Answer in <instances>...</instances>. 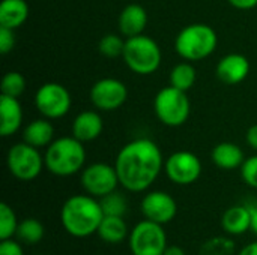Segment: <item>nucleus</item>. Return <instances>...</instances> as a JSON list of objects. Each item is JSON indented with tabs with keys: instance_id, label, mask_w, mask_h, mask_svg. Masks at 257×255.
<instances>
[{
	"instance_id": "e433bc0d",
	"label": "nucleus",
	"mask_w": 257,
	"mask_h": 255,
	"mask_svg": "<svg viewBox=\"0 0 257 255\" xmlns=\"http://www.w3.org/2000/svg\"><path fill=\"white\" fill-rule=\"evenodd\" d=\"M251 231L257 236V207L251 209Z\"/></svg>"
},
{
	"instance_id": "2eb2a0df",
	"label": "nucleus",
	"mask_w": 257,
	"mask_h": 255,
	"mask_svg": "<svg viewBox=\"0 0 257 255\" xmlns=\"http://www.w3.org/2000/svg\"><path fill=\"white\" fill-rule=\"evenodd\" d=\"M0 134L2 137L14 135L23 125V108L18 98L0 95Z\"/></svg>"
},
{
	"instance_id": "f704fd0d",
	"label": "nucleus",
	"mask_w": 257,
	"mask_h": 255,
	"mask_svg": "<svg viewBox=\"0 0 257 255\" xmlns=\"http://www.w3.org/2000/svg\"><path fill=\"white\" fill-rule=\"evenodd\" d=\"M238 255H257V240L247 243V245L238 252Z\"/></svg>"
},
{
	"instance_id": "aec40b11",
	"label": "nucleus",
	"mask_w": 257,
	"mask_h": 255,
	"mask_svg": "<svg viewBox=\"0 0 257 255\" xmlns=\"http://www.w3.org/2000/svg\"><path fill=\"white\" fill-rule=\"evenodd\" d=\"M48 120L47 117L32 120L23 131V141L38 149L48 147L54 138V128Z\"/></svg>"
},
{
	"instance_id": "ddd939ff",
	"label": "nucleus",
	"mask_w": 257,
	"mask_h": 255,
	"mask_svg": "<svg viewBox=\"0 0 257 255\" xmlns=\"http://www.w3.org/2000/svg\"><path fill=\"white\" fill-rule=\"evenodd\" d=\"M140 210L145 219L166 225L175 219L178 213V204L170 194L164 191H151L143 197Z\"/></svg>"
},
{
	"instance_id": "b1692460",
	"label": "nucleus",
	"mask_w": 257,
	"mask_h": 255,
	"mask_svg": "<svg viewBox=\"0 0 257 255\" xmlns=\"http://www.w3.org/2000/svg\"><path fill=\"white\" fill-rule=\"evenodd\" d=\"M196 77H197L196 68L191 63H188V62L178 63L170 72V86H173L179 90L188 92L194 86Z\"/></svg>"
},
{
	"instance_id": "c756f323",
	"label": "nucleus",
	"mask_w": 257,
	"mask_h": 255,
	"mask_svg": "<svg viewBox=\"0 0 257 255\" xmlns=\"http://www.w3.org/2000/svg\"><path fill=\"white\" fill-rule=\"evenodd\" d=\"M241 177L250 188L257 189V155L250 156L241 165Z\"/></svg>"
},
{
	"instance_id": "6ab92c4d",
	"label": "nucleus",
	"mask_w": 257,
	"mask_h": 255,
	"mask_svg": "<svg viewBox=\"0 0 257 255\" xmlns=\"http://www.w3.org/2000/svg\"><path fill=\"white\" fill-rule=\"evenodd\" d=\"M211 159L221 170H236V168H241V165L245 161L244 152L241 150V147L238 144L229 143V141L217 144L212 149Z\"/></svg>"
},
{
	"instance_id": "6e6552de",
	"label": "nucleus",
	"mask_w": 257,
	"mask_h": 255,
	"mask_svg": "<svg viewBox=\"0 0 257 255\" xmlns=\"http://www.w3.org/2000/svg\"><path fill=\"white\" fill-rule=\"evenodd\" d=\"M128 245L133 255H163L169 246L164 225L148 219L137 222L130 231Z\"/></svg>"
},
{
	"instance_id": "2f4dec72",
	"label": "nucleus",
	"mask_w": 257,
	"mask_h": 255,
	"mask_svg": "<svg viewBox=\"0 0 257 255\" xmlns=\"http://www.w3.org/2000/svg\"><path fill=\"white\" fill-rule=\"evenodd\" d=\"M0 255H24L21 242L12 237L0 240Z\"/></svg>"
},
{
	"instance_id": "c9c22d12",
	"label": "nucleus",
	"mask_w": 257,
	"mask_h": 255,
	"mask_svg": "<svg viewBox=\"0 0 257 255\" xmlns=\"http://www.w3.org/2000/svg\"><path fill=\"white\" fill-rule=\"evenodd\" d=\"M163 255H187V254H185V251H184L181 246H178V245H169V246L166 248V251L163 252Z\"/></svg>"
},
{
	"instance_id": "f3484780",
	"label": "nucleus",
	"mask_w": 257,
	"mask_h": 255,
	"mask_svg": "<svg viewBox=\"0 0 257 255\" xmlns=\"http://www.w3.org/2000/svg\"><path fill=\"white\" fill-rule=\"evenodd\" d=\"M104 123L96 111H83L72 122V135L81 143L96 140L102 132Z\"/></svg>"
},
{
	"instance_id": "473e14b6",
	"label": "nucleus",
	"mask_w": 257,
	"mask_h": 255,
	"mask_svg": "<svg viewBox=\"0 0 257 255\" xmlns=\"http://www.w3.org/2000/svg\"><path fill=\"white\" fill-rule=\"evenodd\" d=\"M233 8L236 9H242V11H247V9H253L257 6V0H227Z\"/></svg>"
},
{
	"instance_id": "a878e982",
	"label": "nucleus",
	"mask_w": 257,
	"mask_h": 255,
	"mask_svg": "<svg viewBox=\"0 0 257 255\" xmlns=\"http://www.w3.org/2000/svg\"><path fill=\"white\" fill-rule=\"evenodd\" d=\"M18 222L20 221L17 219L14 209L9 204L2 203L0 204V240L14 237L18 228Z\"/></svg>"
},
{
	"instance_id": "20e7f679",
	"label": "nucleus",
	"mask_w": 257,
	"mask_h": 255,
	"mask_svg": "<svg viewBox=\"0 0 257 255\" xmlns=\"http://www.w3.org/2000/svg\"><path fill=\"white\" fill-rule=\"evenodd\" d=\"M217 45V32L211 26L202 23L184 27L175 39L176 53L187 62H197L209 57Z\"/></svg>"
},
{
	"instance_id": "0eeeda50",
	"label": "nucleus",
	"mask_w": 257,
	"mask_h": 255,
	"mask_svg": "<svg viewBox=\"0 0 257 255\" xmlns=\"http://www.w3.org/2000/svg\"><path fill=\"white\" fill-rule=\"evenodd\" d=\"M6 165L15 179L21 182H30L41 174L42 168L45 167V161L38 147L23 141L14 144L8 150Z\"/></svg>"
},
{
	"instance_id": "a211bd4d",
	"label": "nucleus",
	"mask_w": 257,
	"mask_h": 255,
	"mask_svg": "<svg viewBox=\"0 0 257 255\" xmlns=\"http://www.w3.org/2000/svg\"><path fill=\"white\" fill-rule=\"evenodd\" d=\"M221 227L229 236H241L251 230V207L247 206H232L221 218Z\"/></svg>"
},
{
	"instance_id": "4468645a",
	"label": "nucleus",
	"mask_w": 257,
	"mask_h": 255,
	"mask_svg": "<svg viewBox=\"0 0 257 255\" xmlns=\"http://www.w3.org/2000/svg\"><path fill=\"white\" fill-rule=\"evenodd\" d=\"M250 72V62L245 56L232 53L220 59L215 68V74L220 81L226 84H238L247 78Z\"/></svg>"
},
{
	"instance_id": "9b49d317",
	"label": "nucleus",
	"mask_w": 257,
	"mask_h": 255,
	"mask_svg": "<svg viewBox=\"0 0 257 255\" xmlns=\"http://www.w3.org/2000/svg\"><path fill=\"white\" fill-rule=\"evenodd\" d=\"M164 171L167 177L181 186L194 183L202 174V162L199 156L188 150H179L172 153L164 162Z\"/></svg>"
},
{
	"instance_id": "cd10ccee",
	"label": "nucleus",
	"mask_w": 257,
	"mask_h": 255,
	"mask_svg": "<svg viewBox=\"0 0 257 255\" xmlns=\"http://www.w3.org/2000/svg\"><path fill=\"white\" fill-rule=\"evenodd\" d=\"M123 48H125V41L116 33L104 35L99 41V53L108 59H116L122 56Z\"/></svg>"
},
{
	"instance_id": "393cba45",
	"label": "nucleus",
	"mask_w": 257,
	"mask_h": 255,
	"mask_svg": "<svg viewBox=\"0 0 257 255\" xmlns=\"http://www.w3.org/2000/svg\"><path fill=\"white\" fill-rule=\"evenodd\" d=\"M101 207L104 215L108 216H123L128 210V203L125 195H122L117 191H113L110 194H107L105 197L99 198Z\"/></svg>"
},
{
	"instance_id": "c85d7f7f",
	"label": "nucleus",
	"mask_w": 257,
	"mask_h": 255,
	"mask_svg": "<svg viewBox=\"0 0 257 255\" xmlns=\"http://www.w3.org/2000/svg\"><path fill=\"white\" fill-rule=\"evenodd\" d=\"M235 243L226 236L209 239L200 249V255H232Z\"/></svg>"
},
{
	"instance_id": "dca6fc26",
	"label": "nucleus",
	"mask_w": 257,
	"mask_h": 255,
	"mask_svg": "<svg viewBox=\"0 0 257 255\" xmlns=\"http://www.w3.org/2000/svg\"><path fill=\"white\" fill-rule=\"evenodd\" d=\"M117 24L120 33L126 38L142 35L148 24V12L143 6L137 3H131L122 9Z\"/></svg>"
},
{
	"instance_id": "39448f33",
	"label": "nucleus",
	"mask_w": 257,
	"mask_h": 255,
	"mask_svg": "<svg viewBox=\"0 0 257 255\" xmlns=\"http://www.w3.org/2000/svg\"><path fill=\"white\" fill-rule=\"evenodd\" d=\"M122 57L126 66L139 75L154 74L160 68L163 60L160 45L152 38L143 33L125 39Z\"/></svg>"
},
{
	"instance_id": "bb28decb",
	"label": "nucleus",
	"mask_w": 257,
	"mask_h": 255,
	"mask_svg": "<svg viewBox=\"0 0 257 255\" xmlns=\"http://www.w3.org/2000/svg\"><path fill=\"white\" fill-rule=\"evenodd\" d=\"M0 90H2V95L20 98L26 90V80L20 72L11 71V72L5 74V77L2 78Z\"/></svg>"
},
{
	"instance_id": "f257e3e1",
	"label": "nucleus",
	"mask_w": 257,
	"mask_h": 255,
	"mask_svg": "<svg viewBox=\"0 0 257 255\" xmlns=\"http://www.w3.org/2000/svg\"><path fill=\"white\" fill-rule=\"evenodd\" d=\"M114 168L123 189L130 192H145L158 179L164 168V159L155 141L137 138L126 143L119 150Z\"/></svg>"
},
{
	"instance_id": "412c9836",
	"label": "nucleus",
	"mask_w": 257,
	"mask_h": 255,
	"mask_svg": "<svg viewBox=\"0 0 257 255\" xmlns=\"http://www.w3.org/2000/svg\"><path fill=\"white\" fill-rule=\"evenodd\" d=\"M29 18V5L26 0H3L0 3V27L18 29Z\"/></svg>"
},
{
	"instance_id": "72a5a7b5",
	"label": "nucleus",
	"mask_w": 257,
	"mask_h": 255,
	"mask_svg": "<svg viewBox=\"0 0 257 255\" xmlns=\"http://www.w3.org/2000/svg\"><path fill=\"white\" fill-rule=\"evenodd\" d=\"M247 143L250 147H253L257 150V125H253L248 131H247Z\"/></svg>"
},
{
	"instance_id": "4be33fe9",
	"label": "nucleus",
	"mask_w": 257,
	"mask_h": 255,
	"mask_svg": "<svg viewBox=\"0 0 257 255\" xmlns=\"http://www.w3.org/2000/svg\"><path fill=\"white\" fill-rule=\"evenodd\" d=\"M96 234L99 236V239L102 242L110 243V245H117V243L123 242L125 239H128L130 231H128V225H126L123 216L104 215Z\"/></svg>"
},
{
	"instance_id": "f03ea898",
	"label": "nucleus",
	"mask_w": 257,
	"mask_h": 255,
	"mask_svg": "<svg viewBox=\"0 0 257 255\" xmlns=\"http://www.w3.org/2000/svg\"><path fill=\"white\" fill-rule=\"evenodd\" d=\"M104 218L99 198L89 194H77L69 197L60 210V222L65 231L75 239L93 236Z\"/></svg>"
},
{
	"instance_id": "5701e85b",
	"label": "nucleus",
	"mask_w": 257,
	"mask_h": 255,
	"mask_svg": "<svg viewBox=\"0 0 257 255\" xmlns=\"http://www.w3.org/2000/svg\"><path fill=\"white\" fill-rule=\"evenodd\" d=\"M45 228L41 221L35 218H26L18 222V228L15 236L18 237L20 242H24L27 245H35L39 243L44 239Z\"/></svg>"
},
{
	"instance_id": "7ed1b4c3",
	"label": "nucleus",
	"mask_w": 257,
	"mask_h": 255,
	"mask_svg": "<svg viewBox=\"0 0 257 255\" xmlns=\"http://www.w3.org/2000/svg\"><path fill=\"white\" fill-rule=\"evenodd\" d=\"M45 168L59 177H68L77 174L84 168L86 162V150L80 140L74 135L60 137L53 140V143L47 147L45 155Z\"/></svg>"
},
{
	"instance_id": "7c9ffc66",
	"label": "nucleus",
	"mask_w": 257,
	"mask_h": 255,
	"mask_svg": "<svg viewBox=\"0 0 257 255\" xmlns=\"http://www.w3.org/2000/svg\"><path fill=\"white\" fill-rule=\"evenodd\" d=\"M15 45V35L12 29H6V27H0V53L2 54H8L12 51Z\"/></svg>"
},
{
	"instance_id": "423d86ee",
	"label": "nucleus",
	"mask_w": 257,
	"mask_h": 255,
	"mask_svg": "<svg viewBox=\"0 0 257 255\" xmlns=\"http://www.w3.org/2000/svg\"><path fill=\"white\" fill-rule=\"evenodd\" d=\"M154 110L163 125L176 128L188 120L191 113V104L187 96V92L169 86L157 93L154 101Z\"/></svg>"
},
{
	"instance_id": "f8f14e48",
	"label": "nucleus",
	"mask_w": 257,
	"mask_h": 255,
	"mask_svg": "<svg viewBox=\"0 0 257 255\" xmlns=\"http://www.w3.org/2000/svg\"><path fill=\"white\" fill-rule=\"evenodd\" d=\"M128 98L126 86L116 78L98 80L90 89V102L101 111H114L120 108Z\"/></svg>"
},
{
	"instance_id": "1a4fd4ad",
	"label": "nucleus",
	"mask_w": 257,
	"mask_h": 255,
	"mask_svg": "<svg viewBox=\"0 0 257 255\" xmlns=\"http://www.w3.org/2000/svg\"><path fill=\"white\" fill-rule=\"evenodd\" d=\"M80 182L86 194L102 198L107 194L116 191L119 183V176L114 165L105 162H95L81 170Z\"/></svg>"
},
{
	"instance_id": "9d476101",
	"label": "nucleus",
	"mask_w": 257,
	"mask_h": 255,
	"mask_svg": "<svg viewBox=\"0 0 257 255\" xmlns=\"http://www.w3.org/2000/svg\"><path fill=\"white\" fill-rule=\"evenodd\" d=\"M35 105L44 117L60 119L69 113L72 98L65 86L59 83H45L35 95Z\"/></svg>"
}]
</instances>
